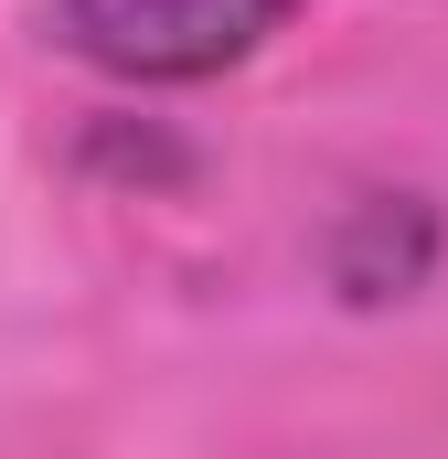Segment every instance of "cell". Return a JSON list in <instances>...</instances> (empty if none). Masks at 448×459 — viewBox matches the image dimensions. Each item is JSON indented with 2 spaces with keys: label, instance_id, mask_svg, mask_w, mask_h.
<instances>
[{
  "label": "cell",
  "instance_id": "1",
  "mask_svg": "<svg viewBox=\"0 0 448 459\" xmlns=\"http://www.w3.org/2000/svg\"><path fill=\"white\" fill-rule=\"evenodd\" d=\"M299 0H54V43L86 54L117 86H203L246 65Z\"/></svg>",
  "mask_w": 448,
  "mask_h": 459
}]
</instances>
